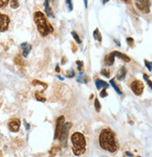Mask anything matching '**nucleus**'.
<instances>
[{
  "mask_svg": "<svg viewBox=\"0 0 152 157\" xmlns=\"http://www.w3.org/2000/svg\"><path fill=\"white\" fill-rule=\"evenodd\" d=\"M99 143L102 149L107 151L115 152L118 150V143L115 139V136L114 132L110 129H103L101 132Z\"/></svg>",
  "mask_w": 152,
  "mask_h": 157,
  "instance_id": "f257e3e1",
  "label": "nucleus"
},
{
  "mask_svg": "<svg viewBox=\"0 0 152 157\" xmlns=\"http://www.w3.org/2000/svg\"><path fill=\"white\" fill-rule=\"evenodd\" d=\"M34 22L37 25L38 31L42 37H46L53 32V28L47 21L46 16L42 11H36L34 13Z\"/></svg>",
  "mask_w": 152,
  "mask_h": 157,
  "instance_id": "f03ea898",
  "label": "nucleus"
},
{
  "mask_svg": "<svg viewBox=\"0 0 152 157\" xmlns=\"http://www.w3.org/2000/svg\"><path fill=\"white\" fill-rule=\"evenodd\" d=\"M71 143H72V151L75 156H81L86 152V138L84 134L76 132L71 136Z\"/></svg>",
  "mask_w": 152,
  "mask_h": 157,
  "instance_id": "7ed1b4c3",
  "label": "nucleus"
},
{
  "mask_svg": "<svg viewBox=\"0 0 152 157\" xmlns=\"http://www.w3.org/2000/svg\"><path fill=\"white\" fill-rule=\"evenodd\" d=\"M71 125H72V124H71L70 122H67V123H64L63 129H62L61 134H60V136H59V140H60V143H61V145L63 146V147H66V146H67V138H68L69 130L70 129Z\"/></svg>",
  "mask_w": 152,
  "mask_h": 157,
  "instance_id": "20e7f679",
  "label": "nucleus"
},
{
  "mask_svg": "<svg viewBox=\"0 0 152 157\" xmlns=\"http://www.w3.org/2000/svg\"><path fill=\"white\" fill-rule=\"evenodd\" d=\"M135 6L139 11L148 13L150 11V0H135Z\"/></svg>",
  "mask_w": 152,
  "mask_h": 157,
  "instance_id": "39448f33",
  "label": "nucleus"
},
{
  "mask_svg": "<svg viewBox=\"0 0 152 157\" xmlns=\"http://www.w3.org/2000/svg\"><path fill=\"white\" fill-rule=\"evenodd\" d=\"M65 123V117L60 116L56 120V132H55V139H59V136L61 134L62 129H63Z\"/></svg>",
  "mask_w": 152,
  "mask_h": 157,
  "instance_id": "423d86ee",
  "label": "nucleus"
},
{
  "mask_svg": "<svg viewBox=\"0 0 152 157\" xmlns=\"http://www.w3.org/2000/svg\"><path fill=\"white\" fill-rule=\"evenodd\" d=\"M10 22V17L6 14L0 13V32H5L8 30Z\"/></svg>",
  "mask_w": 152,
  "mask_h": 157,
  "instance_id": "0eeeda50",
  "label": "nucleus"
},
{
  "mask_svg": "<svg viewBox=\"0 0 152 157\" xmlns=\"http://www.w3.org/2000/svg\"><path fill=\"white\" fill-rule=\"evenodd\" d=\"M131 87H132V91L134 92V94H136L137 96L141 95L143 91H144V84L141 81H138V80L133 81L131 85Z\"/></svg>",
  "mask_w": 152,
  "mask_h": 157,
  "instance_id": "6e6552de",
  "label": "nucleus"
},
{
  "mask_svg": "<svg viewBox=\"0 0 152 157\" xmlns=\"http://www.w3.org/2000/svg\"><path fill=\"white\" fill-rule=\"evenodd\" d=\"M20 126H21V122L19 119H12L8 122V129L13 133L19 131Z\"/></svg>",
  "mask_w": 152,
  "mask_h": 157,
  "instance_id": "1a4fd4ad",
  "label": "nucleus"
},
{
  "mask_svg": "<svg viewBox=\"0 0 152 157\" xmlns=\"http://www.w3.org/2000/svg\"><path fill=\"white\" fill-rule=\"evenodd\" d=\"M21 48L23 49V57H27V56L29 55V53L31 51V49H32V45L27 42H23L21 44Z\"/></svg>",
  "mask_w": 152,
  "mask_h": 157,
  "instance_id": "9d476101",
  "label": "nucleus"
},
{
  "mask_svg": "<svg viewBox=\"0 0 152 157\" xmlns=\"http://www.w3.org/2000/svg\"><path fill=\"white\" fill-rule=\"evenodd\" d=\"M44 8H45V12L48 17L55 18V15L52 11V8L50 7V0H45L44 1Z\"/></svg>",
  "mask_w": 152,
  "mask_h": 157,
  "instance_id": "9b49d317",
  "label": "nucleus"
},
{
  "mask_svg": "<svg viewBox=\"0 0 152 157\" xmlns=\"http://www.w3.org/2000/svg\"><path fill=\"white\" fill-rule=\"evenodd\" d=\"M114 62H115V56H114V54L113 52H112L111 54H109V55H107L104 58V63L105 65L107 66H112L114 64Z\"/></svg>",
  "mask_w": 152,
  "mask_h": 157,
  "instance_id": "f8f14e48",
  "label": "nucleus"
},
{
  "mask_svg": "<svg viewBox=\"0 0 152 157\" xmlns=\"http://www.w3.org/2000/svg\"><path fill=\"white\" fill-rule=\"evenodd\" d=\"M113 54H114L115 57H118V58H120V59L124 60L125 62H129V61H131V58H129L128 56L124 55V54L120 53V52H118V51H114V52H113Z\"/></svg>",
  "mask_w": 152,
  "mask_h": 157,
  "instance_id": "ddd939ff",
  "label": "nucleus"
},
{
  "mask_svg": "<svg viewBox=\"0 0 152 157\" xmlns=\"http://www.w3.org/2000/svg\"><path fill=\"white\" fill-rule=\"evenodd\" d=\"M126 74H127V70L126 68L123 66L120 68V70L118 71V75H117V78L118 80H123L125 79V77H126Z\"/></svg>",
  "mask_w": 152,
  "mask_h": 157,
  "instance_id": "4468645a",
  "label": "nucleus"
},
{
  "mask_svg": "<svg viewBox=\"0 0 152 157\" xmlns=\"http://www.w3.org/2000/svg\"><path fill=\"white\" fill-rule=\"evenodd\" d=\"M95 83H96V87H97L98 89H101V88H108V86H109V85L107 84L106 82L102 81V80H101V79H96Z\"/></svg>",
  "mask_w": 152,
  "mask_h": 157,
  "instance_id": "2eb2a0df",
  "label": "nucleus"
},
{
  "mask_svg": "<svg viewBox=\"0 0 152 157\" xmlns=\"http://www.w3.org/2000/svg\"><path fill=\"white\" fill-rule=\"evenodd\" d=\"M88 77L87 75H84V73H80L79 74V76L77 77V82H80V83H84V84H87L88 82Z\"/></svg>",
  "mask_w": 152,
  "mask_h": 157,
  "instance_id": "dca6fc26",
  "label": "nucleus"
},
{
  "mask_svg": "<svg viewBox=\"0 0 152 157\" xmlns=\"http://www.w3.org/2000/svg\"><path fill=\"white\" fill-rule=\"evenodd\" d=\"M110 85L112 87L114 88V89L115 91L118 92V94H119V95H122V91H121V89L119 88V87L118 86L117 84H115V79H111L110 80Z\"/></svg>",
  "mask_w": 152,
  "mask_h": 157,
  "instance_id": "f3484780",
  "label": "nucleus"
},
{
  "mask_svg": "<svg viewBox=\"0 0 152 157\" xmlns=\"http://www.w3.org/2000/svg\"><path fill=\"white\" fill-rule=\"evenodd\" d=\"M93 37L95 40H97L99 42H101L102 41V39H101V34L100 33V30L99 28H96L95 30H94V32H93Z\"/></svg>",
  "mask_w": 152,
  "mask_h": 157,
  "instance_id": "a211bd4d",
  "label": "nucleus"
},
{
  "mask_svg": "<svg viewBox=\"0 0 152 157\" xmlns=\"http://www.w3.org/2000/svg\"><path fill=\"white\" fill-rule=\"evenodd\" d=\"M14 62L17 65H20V66H25V62L24 61V59L22 58L21 56H16V57L14 58Z\"/></svg>",
  "mask_w": 152,
  "mask_h": 157,
  "instance_id": "6ab92c4d",
  "label": "nucleus"
},
{
  "mask_svg": "<svg viewBox=\"0 0 152 157\" xmlns=\"http://www.w3.org/2000/svg\"><path fill=\"white\" fill-rule=\"evenodd\" d=\"M59 150H60V148L58 146H53L50 151V156L49 157H55L56 154H57V152L59 151Z\"/></svg>",
  "mask_w": 152,
  "mask_h": 157,
  "instance_id": "aec40b11",
  "label": "nucleus"
},
{
  "mask_svg": "<svg viewBox=\"0 0 152 157\" xmlns=\"http://www.w3.org/2000/svg\"><path fill=\"white\" fill-rule=\"evenodd\" d=\"M71 35H72V37H73V39H74V41L77 42L78 44H81L82 43V41H81V39H80V37L78 36V34L75 32V31H72L71 32Z\"/></svg>",
  "mask_w": 152,
  "mask_h": 157,
  "instance_id": "412c9836",
  "label": "nucleus"
},
{
  "mask_svg": "<svg viewBox=\"0 0 152 157\" xmlns=\"http://www.w3.org/2000/svg\"><path fill=\"white\" fill-rule=\"evenodd\" d=\"M11 7L13 10H15V8H19V1L18 0H11Z\"/></svg>",
  "mask_w": 152,
  "mask_h": 157,
  "instance_id": "4be33fe9",
  "label": "nucleus"
},
{
  "mask_svg": "<svg viewBox=\"0 0 152 157\" xmlns=\"http://www.w3.org/2000/svg\"><path fill=\"white\" fill-rule=\"evenodd\" d=\"M76 64H77L78 70H79L80 73H84V62L80 61V60H77V61H76Z\"/></svg>",
  "mask_w": 152,
  "mask_h": 157,
  "instance_id": "5701e85b",
  "label": "nucleus"
},
{
  "mask_svg": "<svg viewBox=\"0 0 152 157\" xmlns=\"http://www.w3.org/2000/svg\"><path fill=\"white\" fill-rule=\"evenodd\" d=\"M101 74L105 76V77H110L111 75V71L109 70H106V69H103L101 71Z\"/></svg>",
  "mask_w": 152,
  "mask_h": 157,
  "instance_id": "b1692460",
  "label": "nucleus"
},
{
  "mask_svg": "<svg viewBox=\"0 0 152 157\" xmlns=\"http://www.w3.org/2000/svg\"><path fill=\"white\" fill-rule=\"evenodd\" d=\"M8 2H10V0H0V10L3 8L7 7Z\"/></svg>",
  "mask_w": 152,
  "mask_h": 157,
  "instance_id": "393cba45",
  "label": "nucleus"
},
{
  "mask_svg": "<svg viewBox=\"0 0 152 157\" xmlns=\"http://www.w3.org/2000/svg\"><path fill=\"white\" fill-rule=\"evenodd\" d=\"M94 105H95V109L97 112H100L101 110V104L98 99H95V103H94Z\"/></svg>",
  "mask_w": 152,
  "mask_h": 157,
  "instance_id": "a878e982",
  "label": "nucleus"
},
{
  "mask_svg": "<svg viewBox=\"0 0 152 157\" xmlns=\"http://www.w3.org/2000/svg\"><path fill=\"white\" fill-rule=\"evenodd\" d=\"M66 3H67V6H68L69 11H72L73 6H72V2H71V0H66Z\"/></svg>",
  "mask_w": 152,
  "mask_h": 157,
  "instance_id": "bb28decb",
  "label": "nucleus"
},
{
  "mask_svg": "<svg viewBox=\"0 0 152 157\" xmlns=\"http://www.w3.org/2000/svg\"><path fill=\"white\" fill-rule=\"evenodd\" d=\"M36 99H37L39 102H45L46 101V99L44 97H42V96H39V93H36Z\"/></svg>",
  "mask_w": 152,
  "mask_h": 157,
  "instance_id": "cd10ccee",
  "label": "nucleus"
},
{
  "mask_svg": "<svg viewBox=\"0 0 152 157\" xmlns=\"http://www.w3.org/2000/svg\"><path fill=\"white\" fill-rule=\"evenodd\" d=\"M127 43L129 47L133 46V39L132 38H127Z\"/></svg>",
  "mask_w": 152,
  "mask_h": 157,
  "instance_id": "c85d7f7f",
  "label": "nucleus"
},
{
  "mask_svg": "<svg viewBox=\"0 0 152 157\" xmlns=\"http://www.w3.org/2000/svg\"><path fill=\"white\" fill-rule=\"evenodd\" d=\"M74 75H75V74H74L73 70H70V71H69V74H67L66 76H67V77H69V78H71V77H73Z\"/></svg>",
  "mask_w": 152,
  "mask_h": 157,
  "instance_id": "c756f323",
  "label": "nucleus"
},
{
  "mask_svg": "<svg viewBox=\"0 0 152 157\" xmlns=\"http://www.w3.org/2000/svg\"><path fill=\"white\" fill-rule=\"evenodd\" d=\"M100 96H101V98H104V97H106V96H107V91H106V88H103V89H102V91H101Z\"/></svg>",
  "mask_w": 152,
  "mask_h": 157,
  "instance_id": "7c9ffc66",
  "label": "nucleus"
},
{
  "mask_svg": "<svg viewBox=\"0 0 152 157\" xmlns=\"http://www.w3.org/2000/svg\"><path fill=\"white\" fill-rule=\"evenodd\" d=\"M145 63H146V68L148 69V71H151V62L150 61H147V60H145Z\"/></svg>",
  "mask_w": 152,
  "mask_h": 157,
  "instance_id": "2f4dec72",
  "label": "nucleus"
},
{
  "mask_svg": "<svg viewBox=\"0 0 152 157\" xmlns=\"http://www.w3.org/2000/svg\"><path fill=\"white\" fill-rule=\"evenodd\" d=\"M32 83H33L34 85H42V86L46 87V84H44V83H42V82H39V81H38V80H34Z\"/></svg>",
  "mask_w": 152,
  "mask_h": 157,
  "instance_id": "473e14b6",
  "label": "nucleus"
},
{
  "mask_svg": "<svg viewBox=\"0 0 152 157\" xmlns=\"http://www.w3.org/2000/svg\"><path fill=\"white\" fill-rule=\"evenodd\" d=\"M146 82H147V84H148V87H149V88H152V85H151V81L149 79H147L146 80Z\"/></svg>",
  "mask_w": 152,
  "mask_h": 157,
  "instance_id": "72a5a7b5",
  "label": "nucleus"
},
{
  "mask_svg": "<svg viewBox=\"0 0 152 157\" xmlns=\"http://www.w3.org/2000/svg\"><path fill=\"white\" fill-rule=\"evenodd\" d=\"M56 71H57V73H59V71H60V68H59V66H56Z\"/></svg>",
  "mask_w": 152,
  "mask_h": 157,
  "instance_id": "f704fd0d",
  "label": "nucleus"
},
{
  "mask_svg": "<svg viewBox=\"0 0 152 157\" xmlns=\"http://www.w3.org/2000/svg\"><path fill=\"white\" fill-rule=\"evenodd\" d=\"M84 7L87 8V0H84Z\"/></svg>",
  "mask_w": 152,
  "mask_h": 157,
  "instance_id": "c9c22d12",
  "label": "nucleus"
},
{
  "mask_svg": "<svg viewBox=\"0 0 152 157\" xmlns=\"http://www.w3.org/2000/svg\"><path fill=\"white\" fill-rule=\"evenodd\" d=\"M144 78H145V80H146H146H147V79H148V76H147L146 74H144Z\"/></svg>",
  "mask_w": 152,
  "mask_h": 157,
  "instance_id": "e433bc0d",
  "label": "nucleus"
},
{
  "mask_svg": "<svg viewBox=\"0 0 152 157\" xmlns=\"http://www.w3.org/2000/svg\"><path fill=\"white\" fill-rule=\"evenodd\" d=\"M101 1H102V3H103V4H105V3H107V2H108L109 0H101Z\"/></svg>",
  "mask_w": 152,
  "mask_h": 157,
  "instance_id": "4c0bfd02",
  "label": "nucleus"
},
{
  "mask_svg": "<svg viewBox=\"0 0 152 157\" xmlns=\"http://www.w3.org/2000/svg\"><path fill=\"white\" fill-rule=\"evenodd\" d=\"M115 43H117L118 45H120V42H119V41H115Z\"/></svg>",
  "mask_w": 152,
  "mask_h": 157,
  "instance_id": "58836bf2",
  "label": "nucleus"
},
{
  "mask_svg": "<svg viewBox=\"0 0 152 157\" xmlns=\"http://www.w3.org/2000/svg\"><path fill=\"white\" fill-rule=\"evenodd\" d=\"M2 155H3V152H2L1 151H0V157H1Z\"/></svg>",
  "mask_w": 152,
  "mask_h": 157,
  "instance_id": "ea45409f",
  "label": "nucleus"
},
{
  "mask_svg": "<svg viewBox=\"0 0 152 157\" xmlns=\"http://www.w3.org/2000/svg\"><path fill=\"white\" fill-rule=\"evenodd\" d=\"M124 1H126V2H128V1H129V0H124Z\"/></svg>",
  "mask_w": 152,
  "mask_h": 157,
  "instance_id": "a19ab883",
  "label": "nucleus"
}]
</instances>
